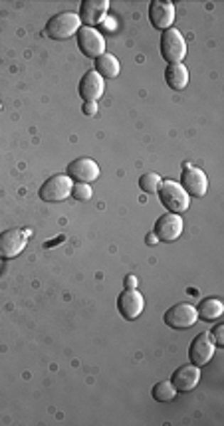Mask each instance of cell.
<instances>
[{"mask_svg": "<svg viewBox=\"0 0 224 426\" xmlns=\"http://www.w3.org/2000/svg\"><path fill=\"white\" fill-rule=\"evenodd\" d=\"M161 56L169 64H183V58L187 56V42L177 28H169L161 34Z\"/></svg>", "mask_w": 224, "mask_h": 426, "instance_id": "cell-3", "label": "cell"}, {"mask_svg": "<svg viewBox=\"0 0 224 426\" xmlns=\"http://www.w3.org/2000/svg\"><path fill=\"white\" fill-rule=\"evenodd\" d=\"M215 347L216 345L210 333H198L195 339H193V343H191V347H188V359H191V363L196 365V367H203V365H206L208 361L213 359Z\"/></svg>", "mask_w": 224, "mask_h": 426, "instance_id": "cell-7", "label": "cell"}, {"mask_svg": "<svg viewBox=\"0 0 224 426\" xmlns=\"http://www.w3.org/2000/svg\"><path fill=\"white\" fill-rule=\"evenodd\" d=\"M165 82L171 89H185L188 84V70L183 64H169L165 70Z\"/></svg>", "mask_w": 224, "mask_h": 426, "instance_id": "cell-17", "label": "cell"}, {"mask_svg": "<svg viewBox=\"0 0 224 426\" xmlns=\"http://www.w3.org/2000/svg\"><path fill=\"white\" fill-rule=\"evenodd\" d=\"M119 70H122L119 60L113 56V54H103V56H100L95 60V72L102 77L113 80V77L119 76Z\"/></svg>", "mask_w": 224, "mask_h": 426, "instance_id": "cell-19", "label": "cell"}, {"mask_svg": "<svg viewBox=\"0 0 224 426\" xmlns=\"http://www.w3.org/2000/svg\"><path fill=\"white\" fill-rule=\"evenodd\" d=\"M117 310H119V313L125 320L133 322L145 310V297L137 292V288H133V290L125 288V292L119 294V300H117Z\"/></svg>", "mask_w": 224, "mask_h": 426, "instance_id": "cell-10", "label": "cell"}, {"mask_svg": "<svg viewBox=\"0 0 224 426\" xmlns=\"http://www.w3.org/2000/svg\"><path fill=\"white\" fill-rule=\"evenodd\" d=\"M175 397H177V388L173 387L171 381H161L153 387V398L157 403H171Z\"/></svg>", "mask_w": 224, "mask_h": 426, "instance_id": "cell-20", "label": "cell"}, {"mask_svg": "<svg viewBox=\"0 0 224 426\" xmlns=\"http://www.w3.org/2000/svg\"><path fill=\"white\" fill-rule=\"evenodd\" d=\"M149 20L153 28L169 30L175 22V4L169 0H153L149 4Z\"/></svg>", "mask_w": 224, "mask_h": 426, "instance_id": "cell-9", "label": "cell"}, {"mask_svg": "<svg viewBox=\"0 0 224 426\" xmlns=\"http://www.w3.org/2000/svg\"><path fill=\"white\" fill-rule=\"evenodd\" d=\"M196 313H198V317L205 320V322H215V320H218L224 313V305L223 302L216 300V297H206V300H203L201 305L196 307Z\"/></svg>", "mask_w": 224, "mask_h": 426, "instance_id": "cell-18", "label": "cell"}, {"mask_svg": "<svg viewBox=\"0 0 224 426\" xmlns=\"http://www.w3.org/2000/svg\"><path fill=\"white\" fill-rule=\"evenodd\" d=\"M181 187L187 190L188 197L193 195L196 199H203L208 190V179H206L205 170H201L198 167H187L181 177Z\"/></svg>", "mask_w": 224, "mask_h": 426, "instance_id": "cell-12", "label": "cell"}, {"mask_svg": "<svg viewBox=\"0 0 224 426\" xmlns=\"http://www.w3.org/2000/svg\"><path fill=\"white\" fill-rule=\"evenodd\" d=\"M72 189H74V180L68 175H54L40 187V199L46 202H60L72 195Z\"/></svg>", "mask_w": 224, "mask_h": 426, "instance_id": "cell-4", "label": "cell"}, {"mask_svg": "<svg viewBox=\"0 0 224 426\" xmlns=\"http://www.w3.org/2000/svg\"><path fill=\"white\" fill-rule=\"evenodd\" d=\"M157 192H159L161 202L167 207L169 212L183 214V212L188 210V207H191V199H188L187 190L181 187V182H175V180H163Z\"/></svg>", "mask_w": 224, "mask_h": 426, "instance_id": "cell-1", "label": "cell"}, {"mask_svg": "<svg viewBox=\"0 0 224 426\" xmlns=\"http://www.w3.org/2000/svg\"><path fill=\"white\" fill-rule=\"evenodd\" d=\"M213 341H215V345L218 347H224V325H215V329H213Z\"/></svg>", "mask_w": 224, "mask_h": 426, "instance_id": "cell-23", "label": "cell"}, {"mask_svg": "<svg viewBox=\"0 0 224 426\" xmlns=\"http://www.w3.org/2000/svg\"><path fill=\"white\" fill-rule=\"evenodd\" d=\"M137 284H139V280H137L135 275H127V278H125V288H127V290L137 288Z\"/></svg>", "mask_w": 224, "mask_h": 426, "instance_id": "cell-26", "label": "cell"}, {"mask_svg": "<svg viewBox=\"0 0 224 426\" xmlns=\"http://www.w3.org/2000/svg\"><path fill=\"white\" fill-rule=\"evenodd\" d=\"M84 114L90 115V117L97 114V104H95V102H85V104H84Z\"/></svg>", "mask_w": 224, "mask_h": 426, "instance_id": "cell-25", "label": "cell"}, {"mask_svg": "<svg viewBox=\"0 0 224 426\" xmlns=\"http://www.w3.org/2000/svg\"><path fill=\"white\" fill-rule=\"evenodd\" d=\"M72 195H74L75 200H90L92 195H94V190H92V187L87 182H75L74 189H72Z\"/></svg>", "mask_w": 224, "mask_h": 426, "instance_id": "cell-22", "label": "cell"}, {"mask_svg": "<svg viewBox=\"0 0 224 426\" xmlns=\"http://www.w3.org/2000/svg\"><path fill=\"white\" fill-rule=\"evenodd\" d=\"M102 26L105 30H110V32H112V30L117 28V20L112 18V16H105V18L102 20Z\"/></svg>", "mask_w": 224, "mask_h": 426, "instance_id": "cell-24", "label": "cell"}, {"mask_svg": "<svg viewBox=\"0 0 224 426\" xmlns=\"http://www.w3.org/2000/svg\"><path fill=\"white\" fill-rule=\"evenodd\" d=\"M161 182H163V179H161L157 173H145L139 179V187L141 190H145V192H157Z\"/></svg>", "mask_w": 224, "mask_h": 426, "instance_id": "cell-21", "label": "cell"}, {"mask_svg": "<svg viewBox=\"0 0 224 426\" xmlns=\"http://www.w3.org/2000/svg\"><path fill=\"white\" fill-rule=\"evenodd\" d=\"M196 320H198V313H196L195 305H191V303H177V305L169 307L165 313V323L171 329H188L195 325Z\"/></svg>", "mask_w": 224, "mask_h": 426, "instance_id": "cell-6", "label": "cell"}, {"mask_svg": "<svg viewBox=\"0 0 224 426\" xmlns=\"http://www.w3.org/2000/svg\"><path fill=\"white\" fill-rule=\"evenodd\" d=\"M82 28V20L75 12H60L48 20L46 34L52 40H68Z\"/></svg>", "mask_w": 224, "mask_h": 426, "instance_id": "cell-2", "label": "cell"}, {"mask_svg": "<svg viewBox=\"0 0 224 426\" xmlns=\"http://www.w3.org/2000/svg\"><path fill=\"white\" fill-rule=\"evenodd\" d=\"M28 234V230L24 232V230H18V228L2 232L0 234V256L2 258H16L26 246Z\"/></svg>", "mask_w": 224, "mask_h": 426, "instance_id": "cell-11", "label": "cell"}, {"mask_svg": "<svg viewBox=\"0 0 224 426\" xmlns=\"http://www.w3.org/2000/svg\"><path fill=\"white\" fill-rule=\"evenodd\" d=\"M183 218L181 214H175V212H169V214H163V217L155 222V230L153 234L157 236L159 242H175L181 234H183Z\"/></svg>", "mask_w": 224, "mask_h": 426, "instance_id": "cell-8", "label": "cell"}, {"mask_svg": "<svg viewBox=\"0 0 224 426\" xmlns=\"http://www.w3.org/2000/svg\"><path fill=\"white\" fill-rule=\"evenodd\" d=\"M68 177L74 180V182H94L100 177V167L94 159H87V157H82V159H75L74 163H70L68 167Z\"/></svg>", "mask_w": 224, "mask_h": 426, "instance_id": "cell-13", "label": "cell"}, {"mask_svg": "<svg viewBox=\"0 0 224 426\" xmlns=\"http://www.w3.org/2000/svg\"><path fill=\"white\" fill-rule=\"evenodd\" d=\"M198 381H201V367H196L193 363H188V365H183V367H178L175 373H173V387L181 390V393H188V390H193L198 385Z\"/></svg>", "mask_w": 224, "mask_h": 426, "instance_id": "cell-15", "label": "cell"}, {"mask_svg": "<svg viewBox=\"0 0 224 426\" xmlns=\"http://www.w3.org/2000/svg\"><path fill=\"white\" fill-rule=\"evenodd\" d=\"M103 92H105V82H103V77L100 76L95 70L85 72L82 82H80V95L84 97L85 102H95V104H97V99L102 97Z\"/></svg>", "mask_w": 224, "mask_h": 426, "instance_id": "cell-16", "label": "cell"}, {"mask_svg": "<svg viewBox=\"0 0 224 426\" xmlns=\"http://www.w3.org/2000/svg\"><path fill=\"white\" fill-rule=\"evenodd\" d=\"M78 48L82 50V54L92 60H97L105 54V40L102 32L90 26H82L78 30Z\"/></svg>", "mask_w": 224, "mask_h": 426, "instance_id": "cell-5", "label": "cell"}, {"mask_svg": "<svg viewBox=\"0 0 224 426\" xmlns=\"http://www.w3.org/2000/svg\"><path fill=\"white\" fill-rule=\"evenodd\" d=\"M107 9H110L107 0H84L78 16L82 20V24L94 28L95 24H102V20L107 16Z\"/></svg>", "mask_w": 224, "mask_h": 426, "instance_id": "cell-14", "label": "cell"}, {"mask_svg": "<svg viewBox=\"0 0 224 426\" xmlns=\"http://www.w3.org/2000/svg\"><path fill=\"white\" fill-rule=\"evenodd\" d=\"M157 242H159V240H157V236H155V234L151 232L149 236H147V244H149V246H155Z\"/></svg>", "mask_w": 224, "mask_h": 426, "instance_id": "cell-27", "label": "cell"}]
</instances>
